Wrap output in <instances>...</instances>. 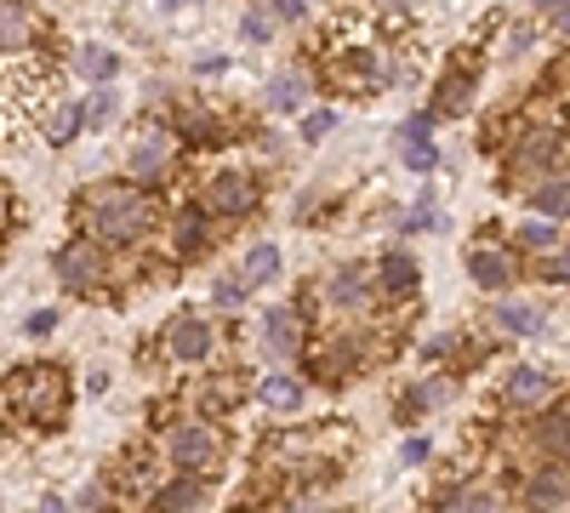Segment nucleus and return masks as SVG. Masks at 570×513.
I'll use <instances>...</instances> for the list:
<instances>
[{"label": "nucleus", "mask_w": 570, "mask_h": 513, "mask_svg": "<svg viewBox=\"0 0 570 513\" xmlns=\"http://www.w3.org/2000/svg\"><path fill=\"white\" fill-rule=\"evenodd\" d=\"M160 228V200L155 189H137L131 177H104L86 182L75 195V235L98 240L104 251H137Z\"/></svg>", "instance_id": "f257e3e1"}, {"label": "nucleus", "mask_w": 570, "mask_h": 513, "mask_svg": "<svg viewBox=\"0 0 570 513\" xmlns=\"http://www.w3.org/2000/svg\"><path fill=\"white\" fill-rule=\"evenodd\" d=\"M320 80L337 91V98H376V91H389L400 80H411V69H400V58L389 52V46H376L365 34H337V46L325 52V69Z\"/></svg>", "instance_id": "f03ea898"}, {"label": "nucleus", "mask_w": 570, "mask_h": 513, "mask_svg": "<svg viewBox=\"0 0 570 513\" xmlns=\"http://www.w3.org/2000/svg\"><path fill=\"white\" fill-rule=\"evenodd\" d=\"M0 394H7V411L18 416V423H29L40 434H58L69 423V411H75V383H69V371L52 365V359L18 365Z\"/></svg>", "instance_id": "7ed1b4c3"}, {"label": "nucleus", "mask_w": 570, "mask_h": 513, "mask_svg": "<svg viewBox=\"0 0 570 513\" xmlns=\"http://www.w3.org/2000/svg\"><path fill=\"white\" fill-rule=\"evenodd\" d=\"M497 160H502V189L508 195L531 189V182L570 166V126L564 120H519V131L508 137V149Z\"/></svg>", "instance_id": "20e7f679"}, {"label": "nucleus", "mask_w": 570, "mask_h": 513, "mask_svg": "<svg viewBox=\"0 0 570 513\" xmlns=\"http://www.w3.org/2000/svg\"><path fill=\"white\" fill-rule=\"evenodd\" d=\"M371 337L376 332H365L360 319H337V332H325V337H314L303 348V377L320 383V388H348L360 371L376 359Z\"/></svg>", "instance_id": "39448f33"}, {"label": "nucleus", "mask_w": 570, "mask_h": 513, "mask_svg": "<svg viewBox=\"0 0 570 513\" xmlns=\"http://www.w3.org/2000/svg\"><path fill=\"white\" fill-rule=\"evenodd\" d=\"M223 456H228V434L217 428V416L188 411V416H171V423H166L160 462H166L171 474H200V480H212V474L223 468Z\"/></svg>", "instance_id": "423d86ee"}, {"label": "nucleus", "mask_w": 570, "mask_h": 513, "mask_svg": "<svg viewBox=\"0 0 570 513\" xmlns=\"http://www.w3.org/2000/svg\"><path fill=\"white\" fill-rule=\"evenodd\" d=\"M52 274H58V286H63L69 297H80V303L115 297V292H109V286H115V251H104L98 240H86V235H75V240H63V246L52 251Z\"/></svg>", "instance_id": "0eeeda50"}, {"label": "nucleus", "mask_w": 570, "mask_h": 513, "mask_svg": "<svg viewBox=\"0 0 570 513\" xmlns=\"http://www.w3.org/2000/svg\"><path fill=\"white\" fill-rule=\"evenodd\" d=\"M308 292L320 297V308H325L331 319H371L376 308H383L371 263H337V268H325Z\"/></svg>", "instance_id": "6e6552de"}, {"label": "nucleus", "mask_w": 570, "mask_h": 513, "mask_svg": "<svg viewBox=\"0 0 570 513\" xmlns=\"http://www.w3.org/2000/svg\"><path fill=\"white\" fill-rule=\"evenodd\" d=\"M195 200H200L217 223H246V217H257V206H263V177L246 171V166H217V171H206V182H200Z\"/></svg>", "instance_id": "1a4fd4ad"}, {"label": "nucleus", "mask_w": 570, "mask_h": 513, "mask_svg": "<svg viewBox=\"0 0 570 513\" xmlns=\"http://www.w3.org/2000/svg\"><path fill=\"white\" fill-rule=\"evenodd\" d=\"M570 507V462L531 456L513 480V513H564Z\"/></svg>", "instance_id": "9d476101"}, {"label": "nucleus", "mask_w": 570, "mask_h": 513, "mask_svg": "<svg viewBox=\"0 0 570 513\" xmlns=\"http://www.w3.org/2000/svg\"><path fill=\"white\" fill-rule=\"evenodd\" d=\"M177 166H183V137L171 126H149L126 155V177L137 182V189H155V195L177 177Z\"/></svg>", "instance_id": "9b49d317"}, {"label": "nucleus", "mask_w": 570, "mask_h": 513, "mask_svg": "<svg viewBox=\"0 0 570 513\" xmlns=\"http://www.w3.org/2000/svg\"><path fill=\"white\" fill-rule=\"evenodd\" d=\"M217 325L206 308H177L166 325H160V354L171 365H212L217 359Z\"/></svg>", "instance_id": "f8f14e48"}, {"label": "nucleus", "mask_w": 570, "mask_h": 513, "mask_svg": "<svg viewBox=\"0 0 570 513\" xmlns=\"http://www.w3.org/2000/svg\"><path fill=\"white\" fill-rule=\"evenodd\" d=\"M480 80H485V63L473 52H456L451 69L434 80V91H428V109H434V120H468L473 109H480Z\"/></svg>", "instance_id": "ddd939ff"}, {"label": "nucleus", "mask_w": 570, "mask_h": 513, "mask_svg": "<svg viewBox=\"0 0 570 513\" xmlns=\"http://www.w3.org/2000/svg\"><path fill=\"white\" fill-rule=\"evenodd\" d=\"M308 343H314V337H308L303 303H274V308H263V319H257V348H263V359L292 365V359H303Z\"/></svg>", "instance_id": "4468645a"}, {"label": "nucleus", "mask_w": 570, "mask_h": 513, "mask_svg": "<svg viewBox=\"0 0 570 513\" xmlns=\"http://www.w3.org/2000/svg\"><path fill=\"white\" fill-rule=\"evenodd\" d=\"M462 268H468L473 286L491 292V297H508L519 286V274H525V263L513 257V246L508 240H491V235H473V246L462 251Z\"/></svg>", "instance_id": "2eb2a0df"}, {"label": "nucleus", "mask_w": 570, "mask_h": 513, "mask_svg": "<svg viewBox=\"0 0 570 513\" xmlns=\"http://www.w3.org/2000/svg\"><path fill=\"white\" fill-rule=\"evenodd\" d=\"M497 399H502V411H508V416H537V411H548V405L559 399V383H553V371H548V365L519 359V365H508V371H502Z\"/></svg>", "instance_id": "dca6fc26"}, {"label": "nucleus", "mask_w": 570, "mask_h": 513, "mask_svg": "<svg viewBox=\"0 0 570 513\" xmlns=\"http://www.w3.org/2000/svg\"><path fill=\"white\" fill-rule=\"evenodd\" d=\"M212 240H217V217H212L200 200H177V211H171V223H166V251H171V263L206 257Z\"/></svg>", "instance_id": "f3484780"}, {"label": "nucleus", "mask_w": 570, "mask_h": 513, "mask_svg": "<svg viewBox=\"0 0 570 513\" xmlns=\"http://www.w3.org/2000/svg\"><path fill=\"white\" fill-rule=\"evenodd\" d=\"M371 274H376V297H383L389 308H405L422 292V263L405 246H383V257L371 263Z\"/></svg>", "instance_id": "a211bd4d"}, {"label": "nucleus", "mask_w": 570, "mask_h": 513, "mask_svg": "<svg viewBox=\"0 0 570 513\" xmlns=\"http://www.w3.org/2000/svg\"><path fill=\"white\" fill-rule=\"evenodd\" d=\"M548 303L537 297H497L491 303V332L502 343H531V337H548Z\"/></svg>", "instance_id": "6ab92c4d"}, {"label": "nucleus", "mask_w": 570, "mask_h": 513, "mask_svg": "<svg viewBox=\"0 0 570 513\" xmlns=\"http://www.w3.org/2000/svg\"><path fill=\"white\" fill-rule=\"evenodd\" d=\"M519 445H525L531 456H559V462H570V399H553L548 411L525 416Z\"/></svg>", "instance_id": "aec40b11"}, {"label": "nucleus", "mask_w": 570, "mask_h": 513, "mask_svg": "<svg viewBox=\"0 0 570 513\" xmlns=\"http://www.w3.org/2000/svg\"><path fill=\"white\" fill-rule=\"evenodd\" d=\"M456 399V377L451 371H434V377H416V383H405L400 388V399H394V416L405 428H416L422 416H434V411H445Z\"/></svg>", "instance_id": "412c9836"}, {"label": "nucleus", "mask_w": 570, "mask_h": 513, "mask_svg": "<svg viewBox=\"0 0 570 513\" xmlns=\"http://www.w3.org/2000/svg\"><path fill=\"white\" fill-rule=\"evenodd\" d=\"M422 513H513V502L491 485V480H456L445 485Z\"/></svg>", "instance_id": "4be33fe9"}, {"label": "nucleus", "mask_w": 570, "mask_h": 513, "mask_svg": "<svg viewBox=\"0 0 570 513\" xmlns=\"http://www.w3.org/2000/svg\"><path fill=\"white\" fill-rule=\"evenodd\" d=\"M252 394H257V405H263L268 416H297V411L308 405V377H303V371L274 365L268 377H257V383H252Z\"/></svg>", "instance_id": "5701e85b"}, {"label": "nucleus", "mask_w": 570, "mask_h": 513, "mask_svg": "<svg viewBox=\"0 0 570 513\" xmlns=\"http://www.w3.org/2000/svg\"><path fill=\"white\" fill-rule=\"evenodd\" d=\"M240 399H246V377H240V371H206V377L188 388V411L217 416V423H223V416L240 405Z\"/></svg>", "instance_id": "b1692460"}, {"label": "nucleus", "mask_w": 570, "mask_h": 513, "mask_svg": "<svg viewBox=\"0 0 570 513\" xmlns=\"http://www.w3.org/2000/svg\"><path fill=\"white\" fill-rule=\"evenodd\" d=\"M559 240H564V223H553V217H537V211H525L513 228H508V246H513V257L519 263H542V257H553L559 251Z\"/></svg>", "instance_id": "393cba45"}, {"label": "nucleus", "mask_w": 570, "mask_h": 513, "mask_svg": "<svg viewBox=\"0 0 570 513\" xmlns=\"http://www.w3.org/2000/svg\"><path fill=\"white\" fill-rule=\"evenodd\" d=\"M308 98H314V75L308 69H279L268 86H263V109L268 115H279V120H292V115H303L308 109Z\"/></svg>", "instance_id": "a878e982"}, {"label": "nucleus", "mask_w": 570, "mask_h": 513, "mask_svg": "<svg viewBox=\"0 0 570 513\" xmlns=\"http://www.w3.org/2000/svg\"><path fill=\"white\" fill-rule=\"evenodd\" d=\"M40 40V18L29 0H0V58H23Z\"/></svg>", "instance_id": "bb28decb"}, {"label": "nucleus", "mask_w": 570, "mask_h": 513, "mask_svg": "<svg viewBox=\"0 0 570 513\" xmlns=\"http://www.w3.org/2000/svg\"><path fill=\"white\" fill-rule=\"evenodd\" d=\"M206 485L200 474H166L155 491H149V513H195L206 502Z\"/></svg>", "instance_id": "cd10ccee"}, {"label": "nucleus", "mask_w": 570, "mask_h": 513, "mask_svg": "<svg viewBox=\"0 0 570 513\" xmlns=\"http://www.w3.org/2000/svg\"><path fill=\"white\" fill-rule=\"evenodd\" d=\"M519 200H525V211L537 217H553V223H570V166L531 182V189H519Z\"/></svg>", "instance_id": "c85d7f7f"}, {"label": "nucleus", "mask_w": 570, "mask_h": 513, "mask_svg": "<svg viewBox=\"0 0 570 513\" xmlns=\"http://www.w3.org/2000/svg\"><path fill=\"white\" fill-rule=\"evenodd\" d=\"M80 131H86V103H75V98H52V103H46V115H40V137H46L52 149H69Z\"/></svg>", "instance_id": "c756f323"}, {"label": "nucleus", "mask_w": 570, "mask_h": 513, "mask_svg": "<svg viewBox=\"0 0 570 513\" xmlns=\"http://www.w3.org/2000/svg\"><path fill=\"white\" fill-rule=\"evenodd\" d=\"M69 69H75L86 86H115L120 52H115V46H104V40H86V46H75V52H69Z\"/></svg>", "instance_id": "7c9ffc66"}, {"label": "nucleus", "mask_w": 570, "mask_h": 513, "mask_svg": "<svg viewBox=\"0 0 570 513\" xmlns=\"http://www.w3.org/2000/svg\"><path fill=\"white\" fill-rule=\"evenodd\" d=\"M240 274L252 279V292H268V286H279V274H285V257H279V246H274V240H252V246L240 251Z\"/></svg>", "instance_id": "2f4dec72"}, {"label": "nucleus", "mask_w": 570, "mask_h": 513, "mask_svg": "<svg viewBox=\"0 0 570 513\" xmlns=\"http://www.w3.org/2000/svg\"><path fill=\"white\" fill-rule=\"evenodd\" d=\"M394 228H400V235H440V228H445V211L434 206V189L416 195V206H411V211H400V217H394Z\"/></svg>", "instance_id": "473e14b6"}, {"label": "nucleus", "mask_w": 570, "mask_h": 513, "mask_svg": "<svg viewBox=\"0 0 570 513\" xmlns=\"http://www.w3.org/2000/svg\"><path fill=\"white\" fill-rule=\"evenodd\" d=\"M246 303H252V279H246L240 268H228V274L212 279V308H217V314H240Z\"/></svg>", "instance_id": "72a5a7b5"}, {"label": "nucleus", "mask_w": 570, "mask_h": 513, "mask_svg": "<svg viewBox=\"0 0 570 513\" xmlns=\"http://www.w3.org/2000/svg\"><path fill=\"white\" fill-rule=\"evenodd\" d=\"M400 166L416 171V177H434V171H440V144H434V137H411V131H400Z\"/></svg>", "instance_id": "f704fd0d"}, {"label": "nucleus", "mask_w": 570, "mask_h": 513, "mask_svg": "<svg viewBox=\"0 0 570 513\" xmlns=\"http://www.w3.org/2000/svg\"><path fill=\"white\" fill-rule=\"evenodd\" d=\"M115 120H120L115 86H91V98H86V131H109Z\"/></svg>", "instance_id": "c9c22d12"}, {"label": "nucleus", "mask_w": 570, "mask_h": 513, "mask_svg": "<svg viewBox=\"0 0 570 513\" xmlns=\"http://www.w3.org/2000/svg\"><path fill=\"white\" fill-rule=\"evenodd\" d=\"M274 34H279L274 12L263 7V0H252V7L240 12V40H246V46H274Z\"/></svg>", "instance_id": "e433bc0d"}, {"label": "nucleus", "mask_w": 570, "mask_h": 513, "mask_svg": "<svg viewBox=\"0 0 570 513\" xmlns=\"http://www.w3.org/2000/svg\"><path fill=\"white\" fill-rule=\"evenodd\" d=\"M531 46H537V23H531V18H508L502 58H508V63H519V58H531Z\"/></svg>", "instance_id": "4c0bfd02"}, {"label": "nucleus", "mask_w": 570, "mask_h": 513, "mask_svg": "<svg viewBox=\"0 0 570 513\" xmlns=\"http://www.w3.org/2000/svg\"><path fill=\"white\" fill-rule=\"evenodd\" d=\"M531 274L542 279V286H570V235L559 240V251H553V257L531 263Z\"/></svg>", "instance_id": "58836bf2"}, {"label": "nucleus", "mask_w": 570, "mask_h": 513, "mask_svg": "<svg viewBox=\"0 0 570 513\" xmlns=\"http://www.w3.org/2000/svg\"><path fill=\"white\" fill-rule=\"evenodd\" d=\"M331 131H337V109H303L297 115V137H303V144H325Z\"/></svg>", "instance_id": "ea45409f"}, {"label": "nucleus", "mask_w": 570, "mask_h": 513, "mask_svg": "<svg viewBox=\"0 0 570 513\" xmlns=\"http://www.w3.org/2000/svg\"><path fill=\"white\" fill-rule=\"evenodd\" d=\"M263 7L274 12V23H279V29H303V23H308V12H314L308 0H263Z\"/></svg>", "instance_id": "a19ab883"}, {"label": "nucleus", "mask_w": 570, "mask_h": 513, "mask_svg": "<svg viewBox=\"0 0 570 513\" xmlns=\"http://www.w3.org/2000/svg\"><path fill=\"white\" fill-rule=\"evenodd\" d=\"M365 7H371V18L383 23V29H400L416 12V0H365Z\"/></svg>", "instance_id": "79ce46f5"}, {"label": "nucleus", "mask_w": 570, "mask_h": 513, "mask_svg": "<svg viewBox=\"0 0 570 513\" xmlns=\"http://www.w3.org/2000/svg\"><path fill=\"white\" fill-rule=\"evenodd\" d=\"M400 462H405V468H428V462H434V440H428V434H411V440L400 445Z\"/></svg>", "instance_id": "37998d69"}, {"label": "nucleus", "mask_w": 570, "mask_h": 513, "mask_svg": "<svg viewBox=\"0 0 570 513\" xmlns=\"http://www.w3.org/2000/svg\"><path fill=\"white\" fill-rule=\"evenodd\" d=\"M52 332H58V308H35L23 319V337H52Z\"/></svg>", "instance_id": "c03bdc74"}, {"label": "nucleus", "mask_w": 570, "mask_h": 513, "mask_svg": "<svg viewBox=\"0 0 570 513\" xmlns=\"http://www.w3.org/2000/svg\"><path fill=\"white\" fill-rule=\"evenodd\" d=\"M228 63H234L228 52H200V58H195V75H200V80H223Z\"/></svg>", "instance_id": "a18cd8bd"}, {"label": "nucleus", "mask_w": 570, "mask_h": 513, "mask_svg": "<svg viewBox=\"0 0 570 513\" xmlns=\"http://www.w3.org/2000/svg\"><path fill=\"white\" fill-rule=\"evenodd\" d=\"M80 507H86V513H109V491H104V485H91V491L80 496Z\"/></svg>", "instance_id": "49530a36"}, {"label": "nucleus", "mask_w": 570, "mask_h": 513, "mask_svg": "<svg viewBox=\"0 0 570 513\" xmlns=\"http://www.w3.org/2000/svg\"><path fill=\"white\" fill-rule=\"evenodd\" d=\"M548 23H553V34H564V40H570V0H559V7L548 12Z\"/></svg>", "instance_id": "de8ad7c7"}, {"label": "nucleus", "mask_w": 570, "mask_h": 513, "mask_svg": "<svg viewBox=\"0 0 570 513\" xmlns=\"http://www.w3.org/2000/svg\"><path fill=\"white\" fill-rule=\"evenodd\" d=\"M40 513H69V496H63V491H46V496H40Z\"/></svg>", "instance_id": "09e8293b"}, {"label": "nucleus", "mask_w": 570, "mask_h": 513, "mask_svg": "<svg viewBox=\"0 0 570 513\" xmlns=\"http://www.w3.org/2000/svg\"><path fill=\"white\" fill-rule=\"evenodd\" d=\"M279 513H325V507H320V502H285Z\"/></svg>", "instance_id": "8fccbe9b"}, {"label": "nucleus", "mask_w": 570, "mask_h": 513, "mask_svg": "<svg viewBox=\"0 0 570 513\" xmlns=\"http://www.w3.org/2000/svg\"><path fill=\"white\" fill-rule=\"evenodd\" d=\"M183 7H206V0H160V12H183Z\"/></svg>", "instance_id": "3c124183"}, {"label": "nucleus", "mask_w": 570, "mask_h": 513, "mask_svg": "<svg viewBox=\"0 0 570 513\" xmlns=\"http://www.w3.org/2000/svg\"><path fill=\"white\" fill-rule=\"evenodd\" d=\"M525 7H531V12H537V18H548V12H553V7H559V0H525Z\"/></svg>", "instance_id": "603ef678"}, {"label": "nucleus", "mask_w": 570, "mask_h": 513, "mask_svg": "<svg viewBox=\"0 0 570 513\" xmlns=\"http://www.w3.org/2000/svg\"><path fill=\"white\" fill-rule=\"evenodd\" d=\"M7 416H12V411H7V394H0V440H7Z\"/></svg>", "instance_id": "864d4df0"}, {"label": "nucleus", "mask_w": 570, "mask_h": 513, "mask_svg": "<svg viewBox=\"0 0 570 513\" xmlns=\"http://www.w3.org/2000/svg\"><path fill=\"white\" fill-rule=\"evenodd\" d=\"M308 7H325V0H308Z\"/></svg>", "instance_id": "5fc2aeb1"}, {"label": "nucleus", "mask_w": 570, "mask_h": 513, "mask_svg": "<svg viewBox=\"0 0 570 513\" xmlns=\"http://www.w3.org/2000/svg\"><path fill=\"white\" fill-rule=\"evenodd\" d=\"M564 91H570V75H564Z\"/></svg>", "instance_id": "6e6d98bb"}]
</instances>
